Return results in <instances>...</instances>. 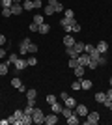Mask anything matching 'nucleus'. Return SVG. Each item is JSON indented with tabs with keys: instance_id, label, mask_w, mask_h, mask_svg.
Masks as SVG:
<instances>
[{
	"instance_id": "obj_16",
	"label": "nucleus",
	"mask_w": 112,
	"mask_h": 125,
	"mask_svg": "<svg viewBox=\"0 0 112 125\" xmlns=\"http://www.w3.org/2000/svg\"><path fill=\"white\" fill-rule=\"evenodd\" d=\"M80 86H82V90H90L92 86H93V82L88 80V78H82V80H80Z\"/></svg>"
},
{
	"instance_id": "obj_33",
	"label": "nucleus",
	"mask_w": 112,
	"mask_h": 125,
	"mask_svg": "<svg viewBox=\"0 0 112 125\" xmlns=\"http://www.w3.org/2000/svg\"><path fill=\"white\" fill-rule=\"evenodd\" d=\"M64 17H67V19H75L73 10H64Z\"/></svg>"
},
{
	"instance_id": "obj_26",
	"label": "nucleus",
	"mask_w": 112,
	"mask_h": 125,
	"mask_svg": "<svg viewBox=\"0 0 112 125\" xmlns=\"http://www.w3.org/2000/svg\"><path fill=\"white\" fill-rule=\"evenodd\" d=\"M8 69H10V65H8V63H0V75H2V77H4V75H8Z\"/></svg>"
},
{
	"instance_id": "obj_27",
	"label": "nucleus",
	"mask_w": 112,
	"mask_h": 125,
	"mask_svg": "<svg viewBox=\"0 0 112 125\" xmlns=\"http://www.w3.org/2000/svg\"><path fill=\"white\" fill-rule=\"evenodd\" d=\"M73 21H75V19H67V17H64V19L60 21V24H62V28H65V26H69Z\"/></svg>"
},
{
	"instance_id": "obj_17",
	"label": "nucleus",
	"mask_w": 112,
	"mask_h": 125,
	"mask_svg": "<svg viewBox=\"0 0 112 125\" xmlns=\"http://www.w3.org/2000/svg\"><path fill=\"white\" fill-rule=\"evenodd\" d=\"M51 32V24H47V22H43V24H39V34H49Z\"/></svg>"
},
{
	"instance_id": "obj_41",
	"label": "nucleus",
	"mask_w": 112,
	"mask_h": 125,
	"mask_svg": "<svg viewBox=\"0 0 112 125\" xmlns=\"http://www.w3.org/2000/svg\"><path fill=\"white\" fill-rule=\"evenodd\" d=\"M43 4H41V0H34V10H41Z\"/></svg>"
},
{
	"instance_id": "obj_40",
	"label": "nucleus",
	"mask_w": 112,
	"mask_h": 125,
	"mask_svg": "<svg viewBox=\"0 0 112 125\" xmlns=\"http://www.w3.org/2000/svg\"><path fill=\"white\" fill-rule=\"evenodd\" d=\"M95 51V47H93V45H84V52H88V54H90V52H93Z\"/></svg>"
},
{
	"instance_id": "obj_6",
	"label": "nucleus",
	"mask_w": 112,
	"mask_h": 125,
	"mask_svg": "<svg viewBox=\"0 0 112 125\" xmlns=\"http://www.w3.org/2000/svg\"><path fill=\"white\" fill-rule=\"evenodd\" d=\"M26 65H28V62H26V60H21V58H19V60L15 62V71H17V75L21 73L22 69H26Z\"/></svg>"
},
{
	"instance_id": "obj_34",
	"label": "nucleus",
	"mask_w": 112,
	"mask_h": 125,
	"mask_svg": "<svg viewBox=\"0 0 112 125\" xmlns=\"http://www.w3.org/2000/svg\"><path fill=\"white\" fill-rule=\"evenodd\" d=\"M26 62H28V65H32V67H34V65H37V58L36 56H30Z\"/></svg>"
},
{
	"instance_id": "obj_37",
	"label": "nucleus",
	"mask_w": 112,
	"mask_h": 125,
	"mask_svg": "<svg viewBox=\"0 0 112 125\" xmlns=\"http://www.w3.org/2000/svg\"><path fill=\"white\" fill-rule=\"evenodd\" d=\"M28 52H32V54H36V52H37V45L30 43V45H28Z\"/></svg>"
},
{
	"instance_id": "obj_32",
	"label": "nucleus",
	"mask_w": 112,
	"mask_h": 125,
	"mask_svg": "<svg viewBox=\"0 0 112 125\" xmlns=\"http://www.w3.org/2000/svg\"><path fill=\"white\" fill-rule=\"evenodd\" d=\"M32 22H36V24H43V15H41V13H39V15H34Z\"/></svg>"
},
{
	"instance_id": "obj_28",
	"label": "nucleus",
	"mask_w": 112,
	"mask_h": 125,
	"mask_svg": "<svg viewBox=\"0 0 112 125\" xmlns=\"http://www.w3.org/2000/svg\"><path fill=\"white\" fill-rule=\"evenodd\" d=\"M73 49H75V51H77V52H79V54H80V52L84 51V43H79V41H77V43H75V45H73Z\"/></svg>"
},
{
	"instance_id": "obj_19",
	"label": "nucleus",
	"mask_w": 112,
	"mask_h": 125,
	"mask_svg": "<svg viewBox=\"0 0 112 125\" xmlns=\"http://www.w3.org/2000/svg\"><path fill=\"white\" fill-rule=\"evenodd\" d=\"M64 106H69V108H75V106H77V101H75L73 97H67V99L64 101Z\"/></svg>"
},
{
	"instance_id": "obj_35",
	"label": "nucleus",
	"mask_w": 112,
	"mask_h": 125,
	"mask_svg": "<svg viewBox=\"0 0 112 125\" xmlns=\"http://www.w3.org/2000/svg\"><path fill=\"white\" fill-rule=\"evenodd\" d=\"M0 4H2V8H11V6H13V0H2Z\"/></svg>"
},
{
	"instance_id": "obj_25",
	"label": "nucleus",
	"mask_w": 112,
	"mask_h": 125,
	"mask_svg": "<svg viewBox=\"0 0 112 125\" xmlns=\"http://www.w3.org/2000/svg\"><path fill=\"white\" fill-rule=\"evenodd\" d=\"M30 123H34L32 116H30V114H24V116H22V125H30Z\"/></svg>"
},
{
	"instance_id": "obj_23",
	"label": "nucleus",
	"mask_w": 112,
	"mask_h": 125,
	"mask_svg": "<svg viewBox=\"0 0 112 125\" xmlns=\"http://www.w3.org/2000/svg\"><path fill=\"white\" fill-rule=\"evenodd\" d=\"M37 97V92L34 88H30V90H26V99H36Z\"/></svg>"
},
{
	"instance_id": "obj_15",
	"label": "nucleus",
	"mask_w": 112,
	"mask_h": 125,
	"mask_svg": "<svg viewBox=\"0 0 112 125\" xmlns=\"http://www.w3.org/2000/svg\"><path fill=\"white\" fill-rule=\"evenodd\" d=\"M65 120H67V123H69V125H79V116L75 114V112L69 116V118H65Z\"/></svg>"
},
{
	"instance_id": "obj_39",
	"label": "nucleus",
	"mask_w": 112,
	"mask_h": 125,
	"mask_svg": "<svg viewBox=\"0 0 112 125\" xmlns=\"http://www.w3.org/2000/svg\"><path fill=\"white\" fill-rule=\"evenodd\" d=\"M97 65H99V63H97L95 60H92V58H90V63H88V65H86V67H90V69H95Z\"/></svg>"
},
{
	"instance_id": "obj_53",
	"label": "nucleus",
	"mask_w": 112,
	"mask_h": 125,
	"mask_svg": "<svg viewBox=\"0 0 112 125\" xmlns=\"http://www.w3.org/2000/svg\"><path fill=\"white\" fill-rule=\"evenodd\" d=\"M0 2H2V0H0Z\"/></svg>"
},
{
	"instance_id": "obj_21",
	"label": "nucleus",
	"mask_w": 112,
	"mask_h": 125,
	"mask_svg": "<svg viewBox=\"0 0 112 125\" xmlns=\"http://www.w3.org/2000/svg\"><path fill=\"white\" fill-rule=\"evenodd\" d=\"M65 52H67V56H69V58H77V56H79V52L75 51L73 47H65Z\"/></svg>"
},
{
	"instance_id": "obj_50",
	"label": "nucleus",
	"mask_w": 112,
	"mask_h": 125,
	"mask_svg": "<svg viewBox=\"0 0 112 125\" xmlns=\"http://www.w3.org/2000/svg\"><path fill=\"white\" fill-rule=\"evenodd\" d=\"M26 104H30V106H36V99H28Z\"/></svg>"
},
{
	"instance_id": "obj_9",
	"label": "nucleus",
	"mask_w": 112,
	"mask_h": 125,
	"mask_svg": "<svg viewBox=\"0 0 112 125\" xmlns=\"http://www.w3.org/2000/svg\"><path fill=\"white\" fill-rule=\"evenodd\" d=\"M56 121H58V114H54V112H52V114L45 116V123H47V125H54Z\"/></svg>"
},
{
	"instance_id": "obj_42",
	"label": "nucleus",
	"mask_w": 112,
	"mask_h": 125,
	"mask_svg": "<svg viewBox=\"0 0 112 125\" xmlns=\"http://www.w3.org/2000/svg\"><path fill=\"white\" fill-rule=\"evenodd\" d=\"M34 108H36V106H30V104H26V108H24V114H30V116H32Z\"/></svg>"
},
{
	"instance_id": "obj_47",
	"label": "nucleus",
	"mask_w": 112,
	"mask_h": 125,
	"mask_svg": "<svg viewBox=\"0 0 112 125\" xmlns=\"http://www.w3.org/2000/svg\"><path fill=\"white\" fill-rule=\"evenodd\" d=\"M4 43H6V36H4V34H0V47H2Z\"/></svg>"
},
{
	"instance_id": "obj_31",
	"label": "nucleus",
	"mask_w": 112,
	"mask_h": 125,
	"mask_svg": "<svg viewBox=\"0 0 112 125\" xmlns=\"http://www.w3.org/2000/svg\"><path fill=\"white\" fill-rule=\"evenodd\" d=\"M71 88H73L75 92H80V90H82V86H80V80H75V82L71 84Z\"/></svg>"
},
{
	"instance_id": "obj_30",
	"label": "nucleus",
	"mask_w": 112,
	"mask_h": 125,
	"mask_svg": "<svg viewBox=\"0 0 112 125\" xmlns=\"http://www.w3.org/2000/svg\"><path fill=\"white\" fill-rule=\"evenodd\" d=\"M90 58H92V60H95V62H99V58H101V52H97V51L90 52Z\"/></svg>"
},
{
	"instance_id": "obj_49",
	"label": "nucleus",
	"mask_w": 112,
	"mask_h": 125,
	"mask_svg": "<svg viewBox=\"0 0 112 125\" xmlns=\"http://www.w3.org/2000/svg\"><path fill=\"white\" fill-rule=\"evenodd\" d=\"M0 58H6V49L0 47Z\"/></svg>"
},
{
	"instance_id": "obj_22",
	"label": "nucleus",
	"mask_w": 112,
	"mask_h": 125,
	"mask_svg": "<svg viewBox=\"0 0 112 125\" xmlns=\"http://www.w3.org/2000/svg\"><path fill=\"white\" fill-rule=\"evenodd\" d=\"M11 86H13V88H17V90H19V88H21V86H22L21 78H19V77H13V78H11Z\"/></svg>"
},
{
	"instance_id": "obj_7",
	"label": "nucleus",
	"mask_w": 112,
	"mask_h": 125,
	"mask_svg": "<svg viewBox=\"0 0 112 125\" xmlns=\"http://www.w3.org/2000/svg\"><path fill=\"white\" fill-rule=\"evenodd\" d=\"M49 6H52L56 13H60V11H64V4H62V2H58V0H49Z\"/></svg>"
},
{
	"instance_id": "obj_48",
	"label": "nucleus",
	"mask_w": 112,
	"mask_h": 125,
	"mask_svg": "<svg viewBox=\"0 0 112 125\" xmlns=\"http://www.w3.org/2000/svg\"><path fill=\"white\" fill-rule=\"evenodd\" d=\"M107 99L112 101V90H107Z\"/></svg>"
},
{
	"instance_id": "obj_2",
	"label": "nucleus",
	"mask_w": 112,
	"mask_h": 125,
	"mask_svg": "<svg viewBox=\"0 0 112 125\" xmlns=\"http://www.w3.org/2000/svg\"><path fill=\"white\" fill-rule=\"evenodd\" d=\"M84 123L86 125H97V123H99V112H88Z\"/></svg>"
},
{
	"instance_id": "obj_45",
	"label": "nucleus",
	"mask_w": 112,
	"mask_h": 125,
	"mask_svg": "<svg viewBox=\"0 0 112 125\" xmlns=\"http://www.w3.org/2000/svg\"><path fill=\"white\" fill-rule=\"evenodd\" d=\"M97 63H99V65H107V58H99V62H97Z\"/></svg>"
},
{
	"instance_id": "obj_43",
	"label": "nucleus",
	"mask_w": 112,
	"mask_h": 125,
	"mask_svg": "<svg viewBox=\"0 0 112 125\" xmlns=\"http://www.w3.org/2000/svg\"><path fill=\"white\" fill-rule=\"evenodd\" d=\"M47 103L49 104H54V103H56V97H54V95H47Z\"/></svg>"
},
{
	"instance_id": "obj_11",
	"label": "nucleus",
	"mask_w": 112,
	"mask_h": 125,
	"mask_svg": "<svg viewBox=\"0 0 112 125\" xmlns=\"http://www.w3.org/2000/svg\"><path fill=\"white\" fill-rule=\"evenodd\" d=\"M51 110H52L54 114H62V110H64V104H60L58 101H56L54 104H51Z\"/></svg>"
},
{
	"instance_id": "obj_18",
	"label": "nucleus",
	"mask_w": 112,
	"mask_h": 125,
	"mask_svg": "<svg viewBox=\"0 0 112 125\" xmlns=\"http://www.w3.org/2000/svg\"><path fill=\"white\" fill-rule=\"evenodd\" d=\"M95 101L103 104L105 101H107V94H105V92H99V94H95Z\"/></svg>"
},
{
	"instance_id": "obj_4",
	"label": "nucleus",
	"mask_w": 112,
	"mask_h": 125,
	"mask_svg": "<svg viewBox=\"0 0 112 125\" xmlns=\"http://www.w3.org/2000/svg\"><path fill=\"white\" fill-rule=\"evenodd\" d=\"M77 60H79V65H84V67H86V65L90 63V54L82 51V52L79 54V56H77Z\"/></svg>"
},
{
	"instance_id": "obj_38",
	"label": "nucleus",
	"mask_w": 112,
	"mask_h": 125,
	"mask_svg": "<svg viewBox=\"0 0 112 125\" xmlns=\"http://www.w3.org/2000/svg\"><path fill=\"white\" fill-rule=\"evenodd\" d=\"M71 28H73V32H80V24L77 21H73L71 22Z\"/></svg>"
},
{
	"instance_id": "obj_13",
	"label": "nucleus",
	"mask_w": 112,
	"mask_h": 125,
	"mask_svg": "<svg viewBox=\"0 0 112 125\" xmlns=\"http://www.w3.org/2000/svg\"><path fill=\"white\" fill-rule=\"evenodd\" d=\"M17 60H19V54H13V52H11L10 56H8V60H6V63H8V65H15Z\"/></svg>"
},
{
	"instance_id": "obj_36",
	"label": "nucleus",
	"mask_w": 112,
	"mask_h": 125,
	"mask_svg": "<svg viewBox=\"0 0 112 125\" xmlns=\"http://www.w3.org/2000/svg\"><path fill=\"white\" fill-rule=\"evenodd\" d=\"M77 65H79V60H77V58H71V60H69V67L75 69Z\"/></svg>"
},
{
	"instance_id": "obj_1",
	"label": "nucleus",
	"mask_w": 112,
	"mask_h": 125,
	"mask_svg": "<svg viewBox=\"0 0 112 125\" xmlns=\"http://www.w3.org/2000/svg\"><path fill=\"white\" fill-rule=\"evenodd\" d=\"M32 120H34V123L41 125V123H45V114H43L39 108H34V112H32Z\"/></svg>"
},
{
	"instance_id": "obj_29",
	"label": "nucleus",
	"mask_w": 112,
	"mask_h": 125,
	"mask_svg": "<svg viewBox=\"0 0 112 125\" xmlns=\"http://www.w3.org/2000/svg\"><path fill=\"white\" fill-rule=\"evenodd\" d=\"M0 15H4V17H11V15H13V13H11V8H2Z\"/></svg>"
},
{
	"instance_id": "obj_51",
	"label": "nucleus",
	"mask_w": 112,
	"mask_h": 125,
	"mask_svg": "<svg viewBox=\"0 0 112 125\" xmlns=\"http://www.w3.org/2000/svg\"><path fill=\"white\" fill-rule=\"evenodd\" d=\"M13 4H21V0H13Z\"/></svg>"
},
{
	"instance_id": "obj_52",
	"label": "nucleus",
	"mask_w": 112,
	"mask_h": 125,
	"mask_svg": "<svg viewBox=\"0 0 112 125\" xmlns=\"http://www.w3.org/2000/svg\"><path fill=\"white\" fill-rule=\"evenodd\" d=\"M110 86H112V77H110Z\"/></svg>"
},
{
	"instance_id": "obj_44",
	"label": "nucleus",
	"mask_w": 112,
	"mask_h": 125,
	"mask_svg": "<svg viewBox=\"0 0 112 125\" xmlns=\"http://www.w3.org/2000/svg\"><path fill=\"white\" fill-rule=\"evenodd\" d=\"M28 28H30L32 32H39V24H36V22H32V24L28 26Z\"/></svg>"
},
{
	"instance_id": "obj_8",
	"label": "nucleus",
	"mask_w": 112,
	"mask_h": 125,
	"mask_svg": "<svg viewBox=\"0 0 112 125\" xmlns=\"http://www.w3.org/2000/svg\"><path fill=\"white\" fill-rule=\"evenodd\" d=\"M75 43H77V41H75V37L71 36V34H65V36H64V45H65V47H73Z\"/></svg>"
},
{
	"instance_id": "obj_20",
	"label": "nucleus",
	"mask_w": 112,
	"mask_h": 125,
	"mask_svg": "<svg viewBox=\"0 0 112 125\" xmlns=\"http://www.w3.org/2000/svg\"><path fill=\"white\" fill-rule=\"evenodd\" d=\"M22 10H24V11L34 10V0H26V2H22Z\"/></svg>"
},
{
	"instance_id": "obj_5",
	"label": "nucleus",
	"mask_w": 112,
	"mask_h": 125,
	"mask_svg": "<svg viewBox=\"0 0 112 125\" xmlns=\"http://www.w3.org/2000/svg\"><path fill=\"white\" fill-rule=\"evenodd\" d=\"M30 39H22L21 43H19V54H26L28 52V45H30Z\"/></svg>"
},
{
	"instance_id": "obj_24",
	"label": "nucleus",
	"mask_w": 112,
	"mask_h": 125,
	"mask_svg": "<svg viewBox=\"0 0 112 125\" xmlns=\"http://www.w3.org/2000/svg\"><path fill=\"white\" fill-rule=\"evenodd\" d=\"M43 13H45V15H54V13H56V11H54V8L52 6H45V8H43Z\"/></svg>"
},
{
	"instance_id": "obj_46",
	"label": "nucleus",
	"mask_w": 112,
	"mask_h": 125,
	"mask_svg": "<svg viewBox=\"0 0 112 125\" xmlns=\"http://www.w3.org/2000/svg\"><path fill=\"white\" fill-rule=\"evenodd\" d=\"M67 97H69V95H67V92H62V94H60V99H62V101H65Z\"/></svg>"
},
{
	"instance_id": "obj_12",
	"label": "nucleus",
	"mask_w": 112,
	"mask_h": 125,
	"mask_svg": "<svg viewBox=\"0 0 112 125\" xmlns=\"http://www.w3.org/2000/svg\"><path fill=\"white\" fill-rule=\"evenodd\" d=\"M22 11H24L22 10V4H13L11 6V13H13V15H21Z\"/></svg>"
},
{
	"instance_id": "obj_3",
	"label": "nucleus",
	"mask_w": 112,
	"mask_h": 125,
	"mask_svg": "<svg viewBox=\"0 0 112 125\" xmlns=\"http://www.w3.org/2000/svg\"><path fill=\"white\" fill-rule=\"evenodd\" d=\"M75 114L79 116V118H86L88 116V106L86 104H77L75 106Z\"/></svg>"
},
{
	"instance_id": "obj_10",
	"label": "nucleus",
	"mask_w": 112,
	"mask_h": 125,
	"mask_svg": "<svg viewBox=\"0 0 112 125\" xmlns=\"http://www.w3.org/2000/svg\"><path fill=\"white\" fill-rule=\"evenodd\" d=\"M95 51H97V52H101V54H103V52H107V51H108V43H107V41L97 43V45H95Z\"/></svg>"
},
{
	"instance_id": "obj_14",
	"label": "nucleus",
	"mask_w": 112,
	"mask_h": 125,
	"mask_svg": "<svg viewBox=\"0 0 112 125\" xmlns=\"http://www.w3.org/2000/svg\"><path fill=\"white\" fill-rule=\"evenodd\" d=\"M73 71H75V77H77V78H82V77H84V65H77Z\"/></svg>"
}]
</instances>
